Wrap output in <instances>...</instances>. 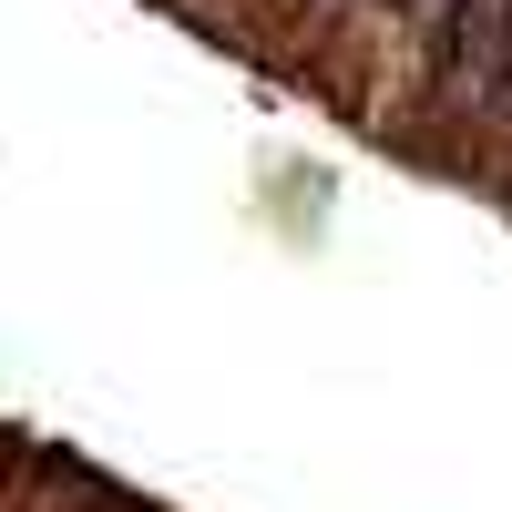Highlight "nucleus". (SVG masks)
Segmentation results:
<instances>
[{"label": "nucleus", "instance_id": "f257e3e1", "mask_svg": "<svg viewBox=\"0 0 512 512\" xmlns=\"http://www.w3.org/2000/svg\"><path fill=\"white\" fill-rule=\"evenodd\" d=\"M502 41H512V0H451V11L420 31V93L441 113H472V93L502 62Z\"/></svg>", "mask_w": 512, "mask_h": 512}, {"label": "nucleus", "instance_id": "f03ea898", "mask_svg": "<svg viewBox=\"0 0 512 512\" xmlns=\"http://www.w3.org/2000/svg\"><path fill=\"white\" fill-rule=\"evenodd\" d=\"M359 11H369V21H400V31H431L451 0H359Z\"/></svg>", "mask_w": 512, "mask_h": 512}, {"label": "nucleus", "instance_id": "7ed1b4c3", "mask_svg": "<svg viewBox=\"0 0 512 512\" xmlns=\"http://www.w3.org/2000/svg\"><path fill=\"white\" fill-rule=\"evenodd\" d=\"M277 11H308L318 21V11H359V0H277Z\"/></svg>", "mask_w": 512, "mask_h": 512}, {"label": "nucleus", "instance_id": "20e7f679", "mask_svg": "<svg viewBox=\"0 0 512 512\" xmlns=\"http://www.w3.org/2000/svg\"><path fill=\"white\" fill-rule=\"evenodd\" d=\"M0 512H11V502H0Z\"/></svg>", "mask_w": 512, "mask_h": 512}]
</instances>
